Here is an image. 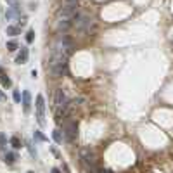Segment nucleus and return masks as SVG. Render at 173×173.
<instances>
[{"instance_id":"obj_21","label":"nucleus","mask_w":173,"mask_h":173,"mask_svg":"<svg viewBox=\"0 0 173 173\" xmlns=\"http://www.w3.org/2000/svg\"><path fill=\"white\" fill-rule=\"evenodd\" d=\"M52 173H61V172H59L57 168H52Z\"/></svg>"},{"instance_id":"obj_11","label":"nucleus","mask_w":173,"mask_h":173,"mask_svg":"<svg viewBox=\"0 0 173 173\" xmlns=\"http://www.w3.org/2000/svg\"><path fill=\"white\" fill-rule=\"evenodd\" d=\"M52 137H54V140H55V142H57V144H61V142H62V135H61V130H57V128H55V130L52 132Z\"/></svg>"},{"instance_id":"obj_8","label":"nucleus","mask_w":173,"mask_h":173,"mask_svg":"<svg viewBox=\"0 0 173 173\" xmlns=\"http://www.w3.org/2000/svg\"><path fill=\"white\" fill-rule=\"evenodd\" d=\"M26 61H28V49H26V47H21L19 55L16 57V62H18V64H24Z\"/></svg>"},{"instance_id":"obj_17","label":"nucleus","mask_w":173,"mask_h":173,"mask_svg":"<svg viewBox=\"0 0 173 173\" xmlns=\"http://www.w3.org/2000/svg\"><path fill=\"white\" fill-rule=\"evenodd\" d=\"M12 99H14L16 102H21V99H23V95H21V93H19L18 90H14V93H12Z\"/></svg>"},{"instance_id":"obj_19","label":"nucleus","mask_w":173,"mask_h":173,"mask_svg":"<svg viewBox=\"0 0 173 173\" xmlns=\"http://www.w3.org/2000/svg\"><path fill=\"white\" fill-rule=\"evenodd\" d=\"M7 4H9V5H12L14 9H18V5H19V4H18V0H7Z\"/></svg>"},{"instance_id":"obj_12","label":"nucleus","mask_w":173,"mask_h":173,"mask_svg":"<svg viewBox=\"0 0 173 173\" xmlns=\"http://www.w3.org/2000/svg\"><path fill=\"white\" fill-rule=\"evenodd\" d=\"M10 145L14 147V149H21V140L18 139V137H10Z\"/></svg>"},{"instance_id":"obj_5","label":"nucleus","mask_w":173,"mask_h":173,"mask_svg":"<svg viewBox=\"0 0 173 173\" xmlns=\"http://www.w3.org/2000/svg\"><path fill=\"white\" fill-rule=\"evenodd\" d=\"M68 97H66V93L62 88H57L55 93H54V106H55V109H59V107H64L66 104H68Z\"/></svg>"},{"instance_id":"obj_4","label":"nucleus","mask_w":173,"mask_h":173,"mask_svg":"<svg viewBox=\"0 0 173 173\" xmlns=\"http://www.w3.org/2000/svg\"><path fill=\"white\" fill-rule=\"evenodd\" d=\"M78 14H76V9H71V7H62V9H59V12H57V18H59V21H71L74 19Z\"/></svg>"},{"instance_id":"obj_22","label":"nucleus","mask_w":173,"mask_h":173,"mask_svg":"<svg viewBox=\"0 0 173 173\" xmlns=\"http://www.w3.org/2000/svg\"><path fill=\"white\" fill-rule=\"evenodd\" d=\"M28 173H33V172H28Z\"/></svg>"},{"instance_id":"obj_1","label":"nucleus","mask_w":173,"mask_h":173,"mask_svg":"<svg viewBox=\"0 0 173 173\" xmlns=\"http://www.w3.org/2000/svg\"><path fill=\"white\" fill-rule=\"evenodd\" d=\"M54 54H59L62 57H69L73 54V42L69 36L66 35H61L57 40H55V45H54Z\"/></svg>"},{"instance_id":"obj_7","label":"nucleus","mask_w":173,"mask_h":173,"mask_svg":"<svg viewBox=\"0 0 173 173\" xmlns=\"http://www.w3.org/2000/svg\"><path fill=\"white\" fill-rule=\"evenodd\" d=\"M21 101H23V109H24V112H28L30 111V106H31V93L28 90H24Z\"/></svg>"},{"instance_id":"obj_14","label":"nucleus","mask_w":173,"mask_h":173,"mask_svg":"<svg viewBox=\"0 0 173 173\" xmlns=\"http://www.w3.org/2000/svg\"><path fill=\"white\" fill-rule=\"evenodd\" d=\"M0 82H2V85H4V87H10V78L9 76H5V74H0Z\"/></svg>"},{"instance_id":"obj_6","label":"nucleus","mask_w":173,"mask_h":173,"mask_svg":"<svg viewBox=\"0 0 173 173\" xmlns=\"http://www.w3.org/2000/svg\"><path fill=\"white\" fill-rule=\"evenodd\" d=\"M90 18L88 16H76V23H74V26H76V30H87V28H90Z\"/></svg>"},{"instance_id":"obj_10","label":"nucleus","mask_w":173,"mask_h":173,"mask_svg":"<svg viewBox=\"0 0 173 173\" xmlns=\"http://www.w3.org/2000/svg\"><path fill=\"white\" fill-rule=\"evenodd\" d=\"M4 161H5L7 164H14V163H16V154H14V153L4 154Z\"/></svg>"},{"instance_id":"obj_20","label":"nucleus","mask_w":173,"mask_h":173,"mask_svg":"<svg viewBox=\"0 0 173 173\" xmlns=\"http://www.w3.org/2000/svg\"><path fill=\"white\" fill-rule=\"evenodd\" d=\"M35 139H36V140H45V137H43L40 132H35Z\"/></svg>"},{"instance_id":"obj_2","label":"nucleus","mask_w":173,"mask_h":173,"mask_svg":"<svg viewBox=\"0 0 173 173\" xmlns=\"http://www.w3.org/2000/svg\"><path fill=\"white\" fill-rule=\"evenodd\" d=\"M64 135H66V140L68 142H73L78 135V125L74 121H68L64 125Z\"/></svg>"},{"instance_id":"obj_3","label":"nucleus","mask_w":173,"mask_h":173,"mask_svg":"<svg viewBox=\"0 0 173 173\" xmlns=\"http://www.w3.org/2000/svg\"><path fill=\"white\" fill-rule=\"evenodd\" d=\"M36 120H38V125L43 126L45 125V116H43V112H45V102H43V95H36Z\"/></svg>"},{"instance_id":"obj_13","label":"nucleus","mask_w":173,"mask_h":173,"mask_svg":"<svg viewBox=\"0 0 173 173\" xmlns=\"http://www.w3.org/2000/svg\"><path fill=\"white\" fill-rule=\"evenodd\" d=\"M7 35H12V36L19 35V28L18 26H7Z\"/></svg>"},{"instance_id":"obj_16","label":"nucleus","mask_w":173,"mask_h":173,"mask_svg":"<svg viewBox=\"0 0 173 173\" xmlns=\"http://www.w3.org/2000/svg\"><path fill=\"white\" fill-rule=\"evenodd\" d=\"M7 49H9L10 52H14V50H16V49H18V43H16V42H14V40L7 42Z\"/></svg>"},{"instance_id":"obj_9","label":"nucleus","mask_w":173,"mask_h":173,"mask_svg":"<svg viewBox=\"0 0 173 173\" xmlns=\"http://www.w3.org/2000/svg\"><path fill=\"white\" fill-rule=\"evenodd\" d=\"M71 24H73L71 21H59V23H57V30L59 31H62V30L66 31V30L71 28Z\"/></svg>"},{"instance_id":"obj_18","label":"nucleus","mask_w":173,"mask_h":173,"mask_svg":"<svg viewBox=\"0 0 173 173\" xmlns=\"http://www.w3.org/2000/svg\"><path fill=\"white\" fill-rule=\"evenodd\" d=\"M4 145H7V139L0 133V151H4Z\"/></svg>"},{"instance_id":"obj_15","label":"nucleus","mask_w":173,"mask_h":173,"mask_svg":"<svg viewBox=\"0 0 173 173\" xmlns=\"http://www.w3.org/2000/svg\"><path fill=\"white\" fill-rule=\"evenodd\" d=\"M33 40H35V31L30 30L28 33H26V42H28V43H31Z\"/></svg>"}]
</instances>
